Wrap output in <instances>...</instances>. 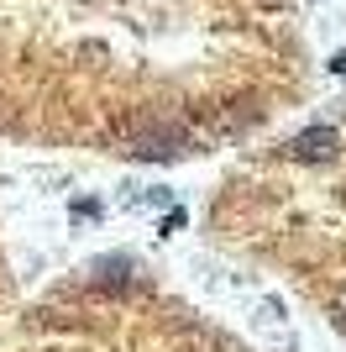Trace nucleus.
I'll return each instance as SVG.
<instances>
[{"label": "nucleus", "instance_id": "obj_1", "mask_svg": "<svg viewBox=\"0 0 346 352\" xmlns=\"http://www.w3.org/2000/svg\"><path fill=\"white\" fill-rule=\"evenodd\" d=\"M336 147H341L336 126H304V132L288 142V153L299 163H325V158H336Z\"/></svg>", "mask_w": 346, "mask_h": 352}, {"label": "nucleus", "instance_id": "obj_2", "mask_svg": "<svg viewBox=\"0 0 346 352\" xmlns=\"http://www.w3.org/2000/svg\"><path fill=\"white\" fill-rule=\"evenodd\" d=\"M331 74H346V53H336V58H331Z\"/></svg>", "mask_w": 346, "mask_h": 352}]
</instances>
